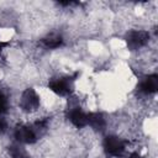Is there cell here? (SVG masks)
<instances>
[{"label":"cell","mask_w":158,"mask_h":158,"mask_svg":"<svg viewBox=\"0 0 158 158\" xmlns=\"http://www.w3.org/2000/svg\"><path fill=\"white\" fill-rule=\"evenodd\" d=\"M48 126L47 118H41L33 121L32 123H20L14 128V139L15 142L26 146V144H35L40 136L46 131Z\"/></svg>","instance_id":"6da1fadb"},{"label":"cell","mask_w":158,"mask_h":158,"mask_svg":"<svg viewBox=\"0 0 158 158\" xmlns=\"http://www.w3.org/2000/svg\"><path fill=\"white\" fill-rule=\"evenodd\" d=\"M6 46H7V42H4V41H1V40H0V54H1L2 49H4Z\"/></svg>","instance_id":"5bb4252c"},{"label":"cell","mask_w":158,"mask_h":158,"mask_svg":"<svg viewBox=\"0 0 158 158\" xmlns=\"http://www.w3.org/2000/svg\"><path fill=\"white\" fill-rule=\"evenodd\" d=\"M7 152H9V156L11 158H30L25 146L17 143V142L10 144L7 148Z\"/></svg>","instance_id":"30bf717a"},{"label":"cell","mask_w":158,"mask_h":158,"mask_svg":"<svg viewBox=\"0 0 158 158\" xmlns=\"http://www.w3.org/2000/svg\"><path fill=\"white\" fill-rule=\"evenodd\" d=\"M40 43L46 49H57L64 44V38L60 33L51 32V33H47L44 37H42L40 40Z\"/></svg>","instance_id":"ba28073f"},{"label":"cell","mask_w":158,"mask_h":158,"mask_svg":"<svg viewBox=\"0 0 158 158\" xmlns=\"http://www.w3.org/2000/svg\"><path fill=\"white\" fill-rule=\"evenodd\" d=\"M41 105V98L33 88H26L19 99V106L25 112H33Z\"/></svg>","instance_id":"5b68a950"},{"label":"cell","mask_w":158,"mask_h":158,"mask_svg":"<svg viewBox=\"0 0 158 158\" xmlns=\"http://www.w3.org/2000/svg\"><path fill=\"white\" fill-rule=\"evenodd\" d=\"M78 78V73L72 75H59L48 80L47 88L58 96H70L74 91V84Z\"/></svg>","instance_id":"7a4b0ae2"},{"label":"cell","mask_w":158,"mask_h":158,"mask_svg":"<svg viewBox=\"0 0 158 158\" xmlns=\"http://www.w3.org/2000/svg\"><path fill=\"white\" fill-rule=\"evenodd\" d=\"M88 114L89 111L83 110V107L78 104L70 105L65 110V118L77 128L88 127Z\"/></svg>","instance_id":"8992f818"},{"label":"cell","mask_w":158,"mask_h":158,"mask_svg":"<svg viewBox=\"0 0 158 158\" xmlns=\"http://www.w3.org/2000/svg\"><path fill=\"white\" fill-rule=\"evenodd\" d=\"M127 158H143V157H142V156H141L138 152H132V153H131V154H130Z\"/></svg>","instance_id":"4fadbf2b"},{"label":"cell","mask_w":158,"mask_h":158,"mask_svg":"<svg viewBox=\"0 0 158 158\" xmlns=\"http://www.w3.org/2000/svg\"><path fill=\"white\" fill-rule=\"evenodd\" d=\"M151 35L146 30H130L126 32L123 40L126 43V47L130 51H138L143 47H146L149 42Z\"/></svg>","instance_id":"277c9868"},{"label":"cell","mask_w":158,"mask_h":158,"mask_svg":"<svg viewBox=\"0 0 158 158\" xmlns=\"http://www.w3.org/2000/svg\"><path fill=\"white\" fill-rule=\"evenodd\" d=\"M158 90V74L151 73L142 77L137 84V91L141 95H154Z\"/></svg>","instance_id":"52a82bcc"},{"label":"cell","mask_w":158,"mask_h":158,"mask_svg":"<svg viewBox=\"0 0 158 158\" xmlns=\"http://www.w3.org/2000/svg\"><path fill=\"white\" fill-rule=\"evenodd\" d=\"M10 107V101L7 94L4 91V89L0 88V116H4Z\"/></svg>","instance_id":"8fae6325"},{"label":"cell","mask_w":158,"mask_h":158,"mask_svg":"<svg viewBox=\"0 0 158 158\" xmlns=\"http://www.w3.org/2000/svg\"><path fill=\"white\" fill-rule=\"evenodd\" d=\"M7 130V121L4 116H0V132H5Z\"/></svg>","instance_id":"7c38bea8"},{"label":"cell","mask_w":158,"mask_h":158,"mask_svg":"<svg viewBox=\"0 0 158 158\" xmlns=\"http://www.w3.org/2000/svg\"><path fill=\"white\" fill-rule=\"evenodd\" d=\"M88 127L96 131H104L106 127V117L100 111H89L88 114Z\"/></svg>","instance_id":"9c48e42d"},{"label":"cell","mask_w":158,"mask_h":158,"mask_svg":"<svg viewBox=\"0 0 158 158\" xmlns=\"http://www.w3.org/2000/svg\"><path fill=\"white\" fill-rule=\"evenodd\" d=\"M128 141L117 135H106L102 139V149L107 157H122L127 149Z\"/></svg>","instance_id":"3957f363"}]
</instances>
